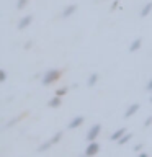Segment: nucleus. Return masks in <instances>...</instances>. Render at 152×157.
Instances as JSON below:
<instances>
[{"label": "nucleus", "mask_w": 152, "mask_h": 157, "mask_svg": "<svg viewBox=\"0 0 152 157\" xmlns=\"http://www.w3.org/2000/svg\"><path fill=\"white\" fill-rule=\"evenodd\" d=\"M100 131H101V124H93L90 129H88V132H87V141H88V142L95 141L97 136L100 134Z\"/></svg>", "instance_id": "nucleus-2"}, {"label": "nucleus", "mask_w": 152, "mask_h": 157, "mask_svg": "<svg viewBox=\"0 0 152 157\" xmlns=\"http://www.w3.org/2000/svg\"><path fill=\"white\" fill-rule=\"evenodd\" d=\"M150 103H152V97H150Z\"/></svg>", "instance_id": "nucleus-23"}, {"label": "nucleus", "mask_w": 152, "mask_h": 157, "mask_svg": "<svg viewBox=\"0 0 152 157\" xmlns=\"http://www.w3.org/2000/svg\"><path fill=\"white\" fill-rule=\"evenodd\" d=\"M67 92H69L67 88H66V87H62V88H59V90H56V95H59V97H64Z\"/></svg>", "instance_id": "nucleus-16"}, {"label": "nucleus", "mask_w": 152, "mask_h": 157, "mask_svg": "<svg viewBox=\"0 0 152 157\" xmlns=\"http://www.w3.org/2000/svg\"><path fill=\"white\" fill-rule=\"evenodd\" d=\"M61 137H62V131H57L56 134L52 136V139H51V141H52V144H57V142L61 141Z\"/></svg>", "instance_id": "nucleus-15"}, {"label": "nucleus", "mask_w": 152, "mask_h": 157, "mask_svg": "<svg viewBox=\"0 0 152 157\" xmlns=\"http://www.w3.org/2000/svg\"><path fill=\"white\" fill-rule=\"evenodd\" d=\"M7 80V72H5V69L0 71V82H5Z\"/></svg>", "instance_id": "nucleus-18"}, {"label": "nucleus", "mask_w": 152, "mask_h": 157, "mask_svg": "<svg viewBox=\"0 0 152 157\" xmlns=\"http://www.w3.org/2000/svg\"><path fill=\"white\" fill-rule=\"evenodd\" d=\"M139 110V103H132V105L127 108V110L124 111V118H131L132 115H134V113Z\"/></svg>", "instance_id": "nucleus-6"}, {"label": "nucleus", "mask_w": 152, "mask_h": 157, "mask_svg": "<svg viewBox=\"0 0 152 157\" xmlns=\"http://www.w3.org/2000/svg\"><path fill=\"white\" fill-rule=\"evenodd\" d=\"M51 146H54V144H52V141L49 139V141H46V142H44L43 146H39V147H38V152H46V151H48Z\"/></svg>", "instance_id": "nucleus-14"}, {"label": "nucleus", "mask_w": 152, "mask_h": 157, "mask_svg": "<svg viewBox=\"0 0 152 157\" xmlns=\"http://www.w3.org/2000/svg\"><path fill=\"white\" fill-rule=\"evenodd\" d=\"M75 10H77V5H75V3L69 5V7H67V8L62 12V18H69L72 13H75Z\"/></svg>", "instance_id": "nucleus-8"}, {"label": "nucleus", "mask_w": 152, "mask_h": 157, "mask_svg": "<svg viewBox=\"0 0 152 157\" xmlns=\"http://www.w3.org/2000/svg\"><path fill=\"white\" fill-rule=\"evenodd\" d=\"M61 77V71H57V69H51V71H48L46 74L43 75V85H51L52 82H56L57 78Z\"/></svg>", "instance_id": "nucleus-1"}, {"label": "nucleus", "mask_w": 152, "mask_h": 157, "mask_svg": "<svg viewBox=\"0 0 152 157\" xmlns=\"http://www.w3.org/2000/svg\"><path fill=\"white\" fill-rule=\"evenodd\" d=\"M150 12H152V2H149V3L144 5V8L141 10V17L144 18V17H147V15H149Z\"/></svg>", "instance_id": "nucleus-10"}, {"label": "nucleus", "mask_w": 152, "mask_h": 157, "mask_svg": "<svg viewBox=\"0 0 152 157\" xmlns=\"http://www.w3.org/2000/svg\"><path fill=\"white\" fill-rule=\"evenodd\" d=\"M126 128H120V129H118V131H115V132H113V134L110 136V139L111 141H118V139H120V137H123V136H124L126 134Z\"/></svg>", "instance_id": "nucleus-7"}, {"label": "nucleus", "mask_w": 152, "mask_h": 157, "mask_svg": "<svg viewBox=\"0 0 152 157\" xmlns=\"http://www.w3.org/2000/svg\"><path fill=\"white\" fill-rule=\"evenodd\" d=\"M48 105L51 106V108H57L59 105H61V97H59V95H56L54 98H51V100H49V103H48Z\"/></svg>", "instance_id": "nucleus-11"}, {"label": "nucleus", "mask_w": 152, "mask_h": 157, "mask_svg": "<svg viewBox=\"0 0 152 157\" xmlns=\"http://www.w3.org/2000/svg\"><path fill=\"white\" fill-rule=\"evenodd\" d=\"M141 147H142V144H137V146L134 147V151H141Z\"/></svg>", "instance_id": "nucleus-22"}, {"label": "nucleus", "mask_w": 152, "mask_h": 157, "mask_svg": "<svg viewBox=\"0 0 152 157\" xmlns=\"http://www.w3.org/2000/svg\"><path fill=\"white\" fill-rule=\"evenodd\" d=\"M152 124V116H149V118H147V120H146V123H144V126L147 128V126H150Z\"/></svg>", "instance_id": "nucleus-20"}, {"label": "nucleus", "mask_w": 152, "mask_h": 157, "mask_svg": "<svg viewBox=\"0 0 152 157\" xmlns=\"http://www.w3.org/2000/svg\"><path fill=\"white\" fill-rule=\"evenodd\" d=\"M83 121H85V118H83V116H75V118H72V121L69 123L67 129H77V128L80 126Z\"/></svg>", "instance_id": "nucleus-4"}, {"label": "nucleus", "mask_w": 152, "mask_h": 157, "mask_svg": "<svg viewBox=\"0 0 152 157\" xmlns=\"http://www.w3.org/2000/svg\"><path fill=\"white\" fill-rule=\"evenodd\" d=\"M118 7V0H116V2H113V5H111V10H115Z\"/></svg>", "instance_id": "nucleus-21"}, {"label": "nucleus", "mask_w": 152, "mask_h": 157, "mask_svg": "<svg viewBox=\"0 0 152 157\" xmlns=\"http://www.w3.org/2000/svg\"><path fill=\"white\" fill-rule=\"evenodd\" d=\"M141 44H142V39L141 38H136L134 41L131 43V46H129V52H136L137 49L141 48Z\"/></svg>", "instance_id": "nucleus-9"}, {"label": "nucleus", "mask_w": 152, "mask_h": 157, "mask_svg": "<svg viewBox=\"0 0 152 157\" xmlns=\"http://www.w3.org/2000/svg\"><path fill=\"white\" fill-rule=\"evenodd\" d=\"M131 137H132V134H129V132H126V134L123 136V137H120V139H118V144H120V146L126 144V142H129V141H131Z\"/></svg>", "instance_id": "nucleus-13"}, {"label": "nucleus", "mask_w": 152, "mask_h": 157, "mask_svg": "<svg viewBox=\"0 0 152 157\" xmlns=\"http://www.w3.org/2000/svg\"><path fill=\"white\" fill-rule=\"evenodd\" d=\"M97 80H98V74H97V72H93L92 75L88 77V80H87V85H88V87H93V85L97 83Z\"/></svg>", "instance_id": "nucleus-12"}, {"label": "nucleus", "mask_w": 152, "mask_h": 157, "mask_svg": "<svg viewBox=\"0 0 152 157\" xmlns=\"http://www.w3.org/2000/svg\"><path fill=\"white\" fill-rule=\"evenodd\" d=\"M98 151H100V144H98L97 141H92L90 144L87 146V149H85V155L87 157H92V155L98 154Z\"/></svg>", "instance_id": "nucleus-3"}, {"label": "nucleus", "mask_w": 152, "mask_h": 157, "mask_svg": "<svg viewBox=\"0 0 152 157\" xmlns=\"http://www.w3.org/2000/svg\"><path fill=\"white\" fill-rule=\"evenodd\" d=\"M31 21H33V17H31V15L23 17V18L18 21V29H25L26 26H29V25H31Z\"/></svg>", "instance_id": "nucleus-5"}, {"label": "nucleus", "mask_w": 152, "mask_h": 157, "mask_svg": "<svg viewBox=\"0 0 152 157\" xmlns=\"http://www.w3.org/2000/svg\"><path fill=\"white\" fill-rule=\"evenodd\" d=\"M146 90H147V92H152V78H150L149 82H147V85H146Z\"/></svg>", "instance_id": "nucleus-19"}, {"label": "nucleus", "mask_w": 152, "mask_h": 157, "mask_svg": "<svg viewBox=\"0 0 152 157\" xmlns=\"http://www.w3.org/2000/svg\"><path fill=\"white\" fill-rule=\"evenodd\" d=\"M28 3V0H18L17 2V8L18 10H21V8H25V5Z\"/></svg>", "instance_id": "nucleus-17"}]
</instances>
